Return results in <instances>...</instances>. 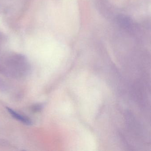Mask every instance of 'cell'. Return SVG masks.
<instances>
[{"instance_id": "3", "label": "cell", "mask_w": 151, "mask_h": 151, "mask_svg": "<svg viewBox=\"0 0 151 151\" xmlns=\"http://www.w3.org/2000/svg\"><path fill=\"white\" fill-rule=\"evenodd\" d=\"M5 40V37L3 33L0 32V48L4 44Z\"/></svg>"}, {"instance_id": "2", "label": "cell", "mask_w": 151, "mask_h": 151, "mask_svg": "<svg viewBox=\"0 0 151 151\" xmlns=\"http://www.w3.org/2000/svg\"><path fill=\"white\" fill-rule=\"evenodd\" d=\"M7 110L9 112V114H11V115H12V116L14 118H15L17 120L20 121L21 122H22L23 123H24V124H27V125H30V124H31L32 122L30 120L29 118H28V117L17 113V112L13 110L12 109L8 108Z\"/></svg>"}, {"instance_id": "1", "label": "cell", "mask_w": 151, "mask_h": 151, "mask_svg": "<svg viewBox=\"0 0 151 151\" xmlns=\"http://www.w3.org/2000/svg\"><path fill=\"white\" fill-rule=\"evenodd\" d=\"M29 65L25 56L10 54L0 60V72L14 78L24 76L29 72Z\"/></svg>"}]
</instances>
